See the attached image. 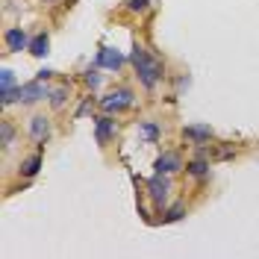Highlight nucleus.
I'll return each instance as SVG.
<instances>
[{"instance_id": "nucleus-20", "label": "nucleus", "mask_w": 259, "mask_h": 259, "mask_svg": "<svg viewBox=\"0 0 259 259\" xmlns=\"http://www.w3.org/2000/svg\"><path fill=\"white\" fill-rule=\"evenodd\" d=\"M212 156H215V159H230V156H236V150H233V147H218Z\"/></svg>"}, {"instance_id": "nucleus-7", "label": "nucleus", "mask_w": 259, "mask_h": 259, "mask_svg": "<svg viewBox=\"0 0 259 259\" xmlns=\"http://www.w3.org/2000/svg\"><path fill=\"white\" fill-rule=\"evenodd\" d=\"M30 139L38 147L48 145V139H50V118L48 115H32L30 118Z\"/></svg>"}, {"instance_id": "nucleus-9", "label": "nucleus", "mask_w": 259, "mask_h": 259, "mask_svg": "<svg viewBox=\"0 0 259 259\" xmlns=\"http://www.w3.org/2000/svg\"><path fill=\"white\" fill-rule=\"evenodd\" d=\"M153 168H156L159 174H177V171H183L186 165H183V156H180V153H174V150H165V153H159V156H156Z\"/></svg>"}, {"instance_id": "nucleus-19", "label": "nucleus", "mask_w": 259, "mask_h": 259, "mask_svg": "<svg viewBox=\"0 0 259 259\" xmlns=\"http://www.w3.org/2000/svg\"><path fill=\"white\" fill-rule=\"evenodd\" d=\"M124 9H127V12H139V15H142V12H147V9H150V0H127V3H124Z\"/></svg>"}, {"instance_id": "nucleus-6", "label": "nucleus", "mask_w": 259, "mask_h": 259, "mask_svg": "<svg viewBox=\"0 0 259 259\" xmlns=\"http://www.w3.org/2000/svg\"><path fill=\"white\" fill-rule=\"evenodd\" d=\"M3 45L9 53H21V50H30V35L24 27H9L3 32Z\"/></svg>"}, {"instance_id": "nucleus-2", "label": "nucleus", "mask_w": 259, "mask_h": 259, "mask_svg": "<svg viewBox=\"0 0 259 259\" xmlns=\"http://www.w3.org/2000/svg\"><path fill=\"white\" fill-rule=\"evenodd\" d=\"M133 103H136V95H133V89H127V85H118V89H112L106 97L97 100V106H100L103 112H109V115L124 112V109H130Z\"/></svg>"}, {"instance_id": "nucleus-17", "label": "nucleus", "mask_w": 259, "mask_h": 259, "mask_svg": "<svg viewBox=\"0 0 259 259\" xmlns=\"http://www.w3.org/2000/svg\"><path fill=\"white\" fill-rule=\"evenodd\" d=\"M82 82H85V85H89L92 92H95L97 85H100V74H97V65H95V68H85V71H82Z\"/></svg>"}, {"instance_id": "nucleus-23", "label": "nucleus", "mask_w": 259, "mask_h": 259, "mask_svg": "<svg viewBox=\"0 0 259 259\" xmlns=\"http://www.w3.org/2000/svg\"><path fill=\"white\" fill-rule=\"evenodd\" d=\"M45 3H59V0H45Z\"/></svg>"}, {"instance_id": "nucleus-11", "label": "nucleus", "mask_w": 259, "mask_h": 259, "mask_svg": "<svg viewBox=\"0 0 259 259\" xmlns=\"http://www.w3.org/2000/svg\"><path fill=\"white\" fill-rule=\"evenodd\" d=\"M41 162H45V159H41V150H38V153H32V156H27V159L21 162L18 174H21L24 180H32L38 171H41Z\"/></svg>"}, {"instance_id": "nucleus-8", "label": "nucleus", "mask_w": 259, "mask_h": 259, "mask_svg": "<svg viewBox=\"0 0 259 259\" xmlns=\"http://www.w3.org/2000/svg\"><path fill=\"white\" fill-rule=\"evenodd\" d=\"M183 139H189L192 145H209L215 139V130L209 124H189V127H183Z\"/></svg>"}, {"instance_id": "nucleus-18", "label": "nucleus", "mask_w": 259, "mask_h": 259, "mask_svg": "<svg viewBox=\"0 0 259 259\" xmlns=\"http://www.w3.org/2000/svg\"><path fill=\"white\" fill-rule=\"evenodd\" d=\"M6 89H15V71L12 68L0 71V92H6Z\"/></svg>"}, {"instance_id": "nucleus-13", "label": "nucleus", "mask_w": 259, "mask_h": 259, "mask_svg": "<svg viewBox=\"0 0 259 259\" xmlns=\"http://www.w3.org/2000/svg\"><path fill=\"white\" fill-rule=\"evenodd\" d=\"M30 53L32 56H48L50 53V38H48V32H38V35H32L30 38Z\"/></svg>"}, {"instance_id": "nucleus-14", "label": "nucleus", "mask_w": 259, "mask_h": 259, "mask_svg": "<svg viewBox=\"0 0 259 259\" xmlns=\"http://www.w3.org/2000/svg\"><path fill=\"white\" fill-rule=\"evenodd\" d=\"M68 97H71V89L68 85H56V89H50V106L53 109H62L65 103H68Z\"/></svg>"}, {"instance_id": "nucleus-1", "label": "nucleus", "mask_w": 259, "mask_h": 259, "mask_svg": "<svg viewBox=\"0 0 259 259\" xmlns=\"http://www.w3.org/2000/svg\"><path fill=\"white\" fill-rule=\"evenodd\" d=\"M130 62H133V68H136L139 82L145 85L147 92H153V89L165 80V65H162V59H159V56H153V53H147L142 45H136V48H133Z\"/></svg>"}, {"instance_id": "nucleus-4", "label": "nucleus", "mask_w": 259, "mask_h": 259, "mask_svg": "<svg viewBox=\"0 0 259 259\" xmlns=\"http://www.w3.org/2000/svg\"><path fill=\"white\" fill-rule=\"evenodd\" d=\"M115 136H118V124H115L112 115H109V112H106V115H97V118H95V139H97V145L106 147Z\"/></svg>"}, {"instance_id": "nucleus-3", "label": "nucleus", "mask_w": 259, "mask_h": 259, "mask_svg": "<svg viewBox=\"0 0 259 259\" xmlns=\"http://www.w3.org/2000/svg\"><path fill=\"white\" fill-rule=\"evenodd\" d=\"M145 186H147L150 200H153L159 209H165V206H168V197H171V174H159V171H156Z\"/></svg>"}, {"instance_id": "nucleus-12", "label": "nucleus", "mask_w": 259, "mask_h": 259, "mask_svg": "<svg viewBox=\"0 0 259 259\" xmlns=\"http://www.w3.org/2000/svg\"><path fill=\"white\" fill-rule=\"evenodd\" d=\"M186 174H189V177H194V180L209 177V159L197 153V156H194V159L189 162V165H186Z\"/></svg>"}, {"instance_id": "nucleus-22", "label": "nucleus", "mask_w": 259, "mask_h": 259, "mask_svg": "<svg viewBox=\"0 0 259 259\" xmlns=\"http://www.w3.org/2000/svg\"><path fill=\"white\" fill-rule=\"evenodd\" d=\"M50 77H53V71H50V68H41V71H38V74H35V80H50Z\"/></svg>"}, {"instance_id": "nucleus-21", "label": "nucleus", "mask_w": 259, "mask_h": 259, "mask_svg": "<svg viewBox=\"0 0 259 259\" xmlns=\"http://www.w3.org/2000/svg\"><path fill=\"white\" fill-rule=\"evenodd\" d=\"M89 109H92V97H85V100L80 103V109H77V118H82V115L89 112Z\"/></svg>"}, {"instance_id": "nucleus-10", "label": "nucleus", "mask_w": 259, "mask_h": 259, "mask_svg": "<svg viewBox=\"0 0 259 259\" xmlns=\"http://www.w3.org/2000/svg\"><path fill=\"white\" fill-rule=\"evenodd\" d=\"M139 139L142 142H147V145H156L162 139V130L156 121H139Z\"/></svg>"}, {"instance_id": "nucleus-5", "label": "nucleus", "mask_w": 259, "mask_h": 259, "mask_svg": "<svg viewBox=\"0 0 259 259\" xmlns=\"http://www.w3.org/2000/svg\"><path fill=\"white\" fill-rule=\"evenodd\" d=\"M124 62H127V59H124V53H118L115 48H100V50H97V56H95L97 68H103V71H115V74L124 68Z\"/></svg>"}, {"instance_id": "nucleus-16", "label": "nucleus", "mask_w": 259, "mask_h": 259, "mask_svg": "<svg viewBox=\"0 0 259 259\" xmlns=\"http://www.w3.org/2000/svg\"><path fill=\"white\" fill-rule=\"evenodd\" d=\"M12 142H15V127H12L9 121H3V124H0V147H3V150H9Z\"/></svg>"}, {"instance_id": "nucleus-15", "label": "nucleus", "mask_w": 259, "mask_h": 259, "mask_svg": "<svg viewBox=\"0 0 259 259\" xmlns=\"http://www.w3.org/2000/svg\"><path fill=\"white\" fill-rule=\"evenodd\" d=\"M183 218H186V206H183V203H177V206H171V209L162 212V224H177Z\"/></svg>"}]
</instances>
